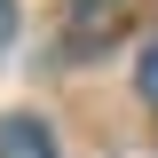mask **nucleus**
Segmentation results:
<instances>
[{"instance_id": "nucleus-2", "label": "nucleus", "mask_w": 158, "mask_h": 158, "mask_svg": "<svg viewBox=\"0 0 158 158\" xmlns=\"http://www.w3.org/2000/svg\"><path fill=\"white\" fill-rule=\"evenodd\" d=\"M135 87H142V103H158V40L142 48V71H135Z\"/></svg>"}, {"instance_id": "nucleus-4", "label": "nucleus", "mask_w": 158, "mask_h": 158, "mask_svg": "<svg viewBox=\"0 0 158 158\" xmlns=\"http://www.w3.org/2000/svg\"><path fill=\"white\" fill-rule=\"evenodd\" d=\"M16 40V0H0V48Z\"/></svg>"}, {"instance_id": "nucleus-3", "label": "nucleus", "mask_w": 158, "mask_h": 158, "mask_svg": "<svg viewBox=\"0 0 158 158\" xmlns=\"http://www.w3.org/2000/svg\"><path fill=\"white\" fill-rule=\"evenodd\" d=\"M71 8H79V40H95V32H103V8H111V0H71Z\"/></svg>"}, {"instance_id": "nucleus-1", "label": "nucleus", "mask_w": 158, "mask_h": 158, "mask_svg": "<svg viewBox=\"0 0 158 158\" xmlns=\"http://www.w3.org/2000/svg\"><path fill=\"white\" fill-rule=\"evenodd\" d=\"M0 158H56V135L32 111H16V118H0Z\"/></svg>"}]
</instances>
